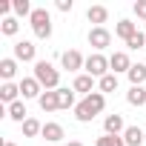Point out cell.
<instances>
[{
    "instance_id": "10",
    "label": "cell",
    "mask_w": 146,
    "mask_h": 146,
    "mask_svg": "<svg viewBox=\"0 0 146 146\" xmlns=\"http://www.w3.org/2000/svg\"><path fill=\"white\" fill-rule=\"evenodd\" d=\"M103 129H106V135H123V132H126V123H123V117L115 112V115H106Z\"/></svg>"
},
{
    "instance_id": "16",
    "label": "cell",
    "mask_w": 146,
    "mask_h": 146,
    "mask_svg": "<svg viewBox=\"0 0 146 146\" xmlns=\"http://www.w3.org/2000/svg\"><path fill=\"white\" fill-rule=\"evenodd\" d=\"M86 17H89V23H95V26H103V23H106V17H109V9H106V6H89Z\"/></svg>"
},
{
    "instance_id": "8",
    "label": "cell",
    "mask_w": 146,
    "mask_h": 146,
    "mask_svg": "<svg viewBox=\"0 0 146 146\" xmlns=\"http://www.w3.org/2000/svg\"><path fill=\"white\" fill-rule=\"evenodd\" d=\"M15 60H23V63L35 60V43H32V40H17V43H15ZM35 63H37V60H35Z\"/></svg>"
},
{
    "instance_id": "13",
    "label": "cell",
    "mask_w": 146,
    "mask_h": 146,
    "mask_svg": "<svg viewBox=\"0 0 146 146\" xmlns=\"http://www.w3.org/2000/svg\"><path fill=\"white\" fill-rule=\"evenodd\" d=\"M115 35L126 43L129 37H135V35H137V23H132V20H120V23L115 26Z\"/></svg>"
},
{
    "instance_id": "20",
    "label": "cell",
    "mask_w": 146,
    "mask_h": 146,
    "mask_svg": "<svg viewBox=\"0 0 146 146\" xmlns=\"http://www.w3.org/2000/svg\"><path fill=\"white\" fill-rule=\"evenodd\" d=\"M126 100H129V106H143L146 103V89L143 86H132L126 92Z\"/></svg>"
},
{
    "instance_id": "22",
    "label": "cell",
    "mask_w": 146,
    "mask_h": 146,
    "mask_svg": "<svg viewBox=\"0 0 146 146\" xmlns=\"http://www.w3.org/2000/svg\"><path fill=\"white\" fill-rule=\"evenodd\" d=\"M40 132H43V123L40 120H35V117H26L23 120V135L26 137H37Z\"/></svg>"
},
{
    "instance_id": "15",
    "label": "cell",
    "mask_w": 146,
    "mask_h": 146,
    "mask_svg": "<svg viewBox=\"0 0 146 146\" xmlns=\"http://www.w3.org/2000/svg\"><path fill=\"white\" fill-rule=\"evenodd\" d=\"M15 72H17V60L15 57H3V60H0V78H3L6 83H12Z\"/></svg>"
},
{
    "instance_id": "26",
    "label": "cell",
    "mask_w": 146,
    "mask_h": 146,
    "mask_svg": "<svg viewBox=\"0 0 146 146\" xmlns=\"http://www.w3.org/2000/svg\"><path fill=\"white\" fill-rule=\"evenodd\" d=\"M12 6H15V15H17V17H26V15L32 17V12H35L29 0H12Z\"/></svg>"
},
{
    "instance_id": "11",
    "label": "cell",
    "mask_w": 146,
    "mask_h": 146,
    "mask_svg": "<svg viewBox=\"0 0 146 146\" xmlns=\"http://www.w3.org/2000/svg\"><path fill=\"white\" fill-rule=\"evenodd\" d=\"M123 140H126V146H140V143H146V132L140 126H126Z\"/></svg>"
},
{
    "instance_id": "12",
    "label": "cell",
    "mask_w": 146,
    "mask_h": 146,
    "mask_svg": "<svg viewBox=\"0 0 146 146\" xmlns=\"http://www.w3.org/2000/svg\"><path fill=\"white\" fill-rule=\"evenodd\" d=\"M72 92L92 95V92H95V78H92V75H78V78H75V83H72Z\"/></svg>"
},
{
    "instance_id": "34",
    "label": "cell",
    "mask_w": 146,
    "mask_h": 146,
    "mask_svg": "<svg viewBox=\"0 0 146 146\" xmlns=\"http://www.w3.org/2000/svg\"><path fill=\"white\" fill-rule=\"evenodd\" d=\"M143 23H146V20H143Z\"/></svg>"
},
{
    "instance_id": "2",
    "label": "cell",
    "mask_w": 146,
    "mask_h": 146,
    "mask_svg": "<svg viewBox=\"0 0 146 146\" xmlns=\"http://www.w3.org/2000/svg\"><path fill=\"white\" fill-rule=\"evenodd\" d=\"M35 80L43 86V92H54L60 83V72L49 63V60H37L35 63Z\"/></svg>"
},
{
    "instance_id": "14",
    "label": "cell",
    "mask_w": 146,
    "mask_h": 146,
    "mask_svg": "<svg viewBox=\"0 0 146 146\" xmlns=\"http://www.w3.org/2000/svg\"><path fill=\"white\" fill-rule=\"evenodd\" d=\"M37 103H40V109H43V112H54V109H60L57 89H54V92H43V95L37 98Z\"/></svg>"
},
{
    "instance_id": "32",
    "label": "cell",
    "mask_w": 146,
    "mask_h": 146,
    "mask_svg": "<svg viewBox=\"0 0 146 146\" xmlns=\"http://www.w3.org/2000/svg\"><path fill=\"white\" fill-rule=\"evenodd\" d=\"M66 146H83V143H80V140H69Z\"/></svg>"
},
{
    "instance_id": "19",
    "label": "cell",
    "mask_w": 146,
    "mask_h": 146,
    "mask_svg": "<svg viewBox=\"0 0 146 146\" xmlns=\"http://www.w3.org/2000/svg\"><path fill=\"white\" fill-rule=\"evenodd\" d=\"M17 95H20V86H15V83H3L0 86V100L9 103V106L17 100Z\"/></svg>"
},
{
    "instance_id": "18",
    "label": "cell",
    "mask_w": 146,
    "mask_h": 146,
    "mask_svg": "<svg viewBox=\"0 0 146 146\" xmlns=\"http://www.w3.org/2000/svg\"><path fill=\"white\" fill-rule=\"evenodd\" d=\"M143 80H146V63H132V69H129V83H132V86H143Z\"/></svg>"
},
{
    "instance_id": "33",
    "label": "cell",
    "mask_w": 146,
    "mask_h": 146,
    "mask_svg": "<svg viewBox=\"0 0 146 146\" xmlns=\"http://www.w3.org/2000/svg\"><path fill=\"white\" fill-rule=\"evenodd\" d=\"M3 146H17V143H12V140H6V143H3Z\"/></svg>"
},
{
    "instance_id": "17",
    "label": "cell",
    "mask_w": 146,
    "mask_h": 146,
    "mask_svg": "<svg viewBox=\"0 0 146 146\" xmlns=\"http://www.w3.org/2000/svg\"><path fill=\"white\" fill-rule=\"evenodd\" d=\"M46 140H52V143H57V140H63L66 135H63V126L60 123H43V132H40Z\"/></svg>"
},
{
    "instance_id": "9",
    "label": "cell",
    "mask_w": 146,
    "mask_h": 146,
    "mask_svg": "<svg viewBox=\"0 0 146 146\" xmlns=\"http://www.w3.org/2000/svg\"><path fill=\"white\" fill-rule=\"evenodd\" d=\"M17 86H20V95H23V100H29V98H40V95H43V86H40L35 78H23Z\"/></svg>"
},
{
    "instance_id": "25",
    "label": "cell",
    "mask_w": 146,
    "mask_h": 146,
    "mask_svg": "<svg viewBox=\"0 0 146 146\" xmlns=\"http://www.w3.org/2000/svg\"><path fill=\"white\" fill-rule=\"evenodd\" d=\"M17 29H20V23H17V17H3V20H0V32H3V35H17Z\"/></svg>"
},
{
    "instance_id": "3",
    "label": "cell",
    "mask_w": 146,
    "mask_h": 146,
    "mask_svg": "<svg viewBox=\"0 0 146 146\" xmlns=\"http://www.w3.org/2000/svg\"><path fill=\"white\" fill-rule=\"evenodd\" d=\"M29 23H32V32H35L40 40H49V37H52V15H49L46 9H35L32 17H29Z\"/></svg>"
},
{
    "instance_id": "23",
    "label": "cell",
    "mask_w": 146,
    "mask_h": 146,
    "mask_svg": "<svg viewBox=\"0 0 146 146\" xmlns=\"http://www.w3.org/2000/svg\"><path fill=\"white\" fill-rule=\"evenodd\" d=\"M98 86H100V92H103V95L117 92V75H112V72H109L106 78H100V80H98Z\"/></svg>"
},
{
    "instance_id": "27",
    "label": "cell",
    "mask_w": 146,
    "mask_h": 146,
    "mask_svg": "<svg viewBox=\"0 0 146 146\" xmlns=\"http://www.w3.org/2000/svg\"><path fill=\"white\" fill-rule=\"evenodd\" d=\"M57 100H60V109H72V106H75V92L57 89Z\"/></svg>"
},
{
    "instance_id": "5",
    "label": "cell",
    "mask_w": 146,
    "mask_h": 146,
    "mask_svg": "<svg viewBox=\"0 0 146 146\" xmlns=\"http://www.w3.org/2000/svg\"><path fill=\"white\" fill-rule=\"evenodd\" d=\"M109 43H112V35H109V29H106V26H95V29L89 32V46H92L98 54H100Z\"/></svg>"
},
{
    "instance_id": "6",
    "label": "cell",
    "mask_w": 146,
    "mask_h": 146,
    "mask_svg": "<svg viewBox=\"0 0 146 146\" xmlns=\"http://www.w3.org/2000/svg\"><path fill=\"white\" fill-rule=\"evenodd\" d=\"M60 63H63V69H66V72H78V69H83V66H86V57H83L78 49H69V52H63V54H60Z\"/></svg>"
},
{
    "instance_id": "21",
    "label": "cell",
    "mask_w": 146,
    "mask_h": 146,
    "mask_svg": "<svg viewBox=\"0 0 146 146\" xmlns=\"http://www.w3.org/2000/svg\"><path fill=\"white\" fill-rule=\"evenodd\" d=\"M6 112H9V117H12V120H17V123H23V120H26V115H29V112H26V103H23V100H15V103H12V106L6 109Z\"/></svg>"
},
{
    "instance_id": "28",
    "label": "cell",
    "mask_w": 146,
    "mask_h": 146,
    "mask_svg": "<svg viewBox=\"0 0 146 146\" xmlns=\"http://www.w3.org/2000/svg\"><path fill=\"white\" fill-rule=\"evenodd\" d=\"M126 46H129V49H143V46H146V35H143V32H137L135 37H129V40H126Z\"/></svg>"
},
{
    "instance_id": "24",
    "label": "cell",
    "mask_w": 146,
    "mask_h": 146,
    "mask_svg": "<svg viewBox=\"0 0 146 146\" xmlns=\"http://www.w3.org/2000/svg\"><path fill=\"white\" fill-rule=\"evenodd\" d=\"M95 146H126V140H123V135H103L95 140Z\"/></svg>"
},
{
    "instance_id": "4",
    "label": "cell",
    "mask_w": 146,
    "mask_h": 146,
    "mask_svg": "<svg viewBox=\"0 0 146 146\" xmlns=\"http://www.w3.org/2000/svg\"><path fill=\"white\" fill-rule=\"evenodd\" d=\"M83 69H86V75H92V78H98V80H100V78H106V75H109V57H103V54H98V52H95V54H89V57H86V66H83Z\"/></svg>"
},
{
    "instance_id": "29",
    "label": "cell",
    "mask_w": 146,
    "mask_h": 146,
    "mask_svg": "<svg viewBox=\"0 0 146 146\" xmlns=\"http://www.w3.org/2000/svg\"><path fill=\"white\" fill-rule=\"evenodd\" d=\"M135 15L146 20V0H137V3H135Z\"/></svg>"
},
{
    "instance_id": "31",
    "label": "cell",
    "mask_w": 146,
    "mask_h": 146,
    "mask_svg": "<svg viewBox=\"0 0 146 146\" xmlns=\"http://www.w3.org/2000/svg\"><path fill=\"white\" fill-rule=\"evenodd\" d=\"M9 9H15V6L9 3V0H3V3H0V15H3V17H6V15H9Z\"/></svg>"
},
{
    "instance_id": "1",
    "label": "cell",
    "mask_w": 146,
    "mask_h": 146,
    "mask_svg": "<svg viewBox=\"0 0 146 146\" xmlns=\"http://www.w3.org/2000/svg\"><path fill=\"white\" fill-rule=\"evenodd\" d=\"M103 106H106V95H103V92H92V95H86V98L75 106V117H78L80 123H89V120H95V115L103 112Z\"/></svg>"
},
{
    "instance_id": "30",
    "label": "cell",
    "mask_w": 146,
    "mask_h": 146,
    "mask_svg": "<svg viewBox=\"0 0 146 146\" xmlns=\"http://www.w3.org/2000/svg\"><path fill=\"white\" fill-rule=\"evenodd\" d=\"M57 9L60 12H72V0H57Z\"/></svg>"
},
{
    "instance_id": "7",
    "label": "cell",
    "mask_w": 146,
    "mask_h": 146,
    "mask_svg": "<svg viewBox=\"0 0 146 146\" xmlns=\"http://www.w3.org/2000/svg\"><path fill=\"white\" fill-rule=\"evenodd\" d=\"M109 69H112V75H120V72H126V75H129V69H132L129 54H126V52H115V54L109 57Z\"/></svg>"
}]
</instances>
